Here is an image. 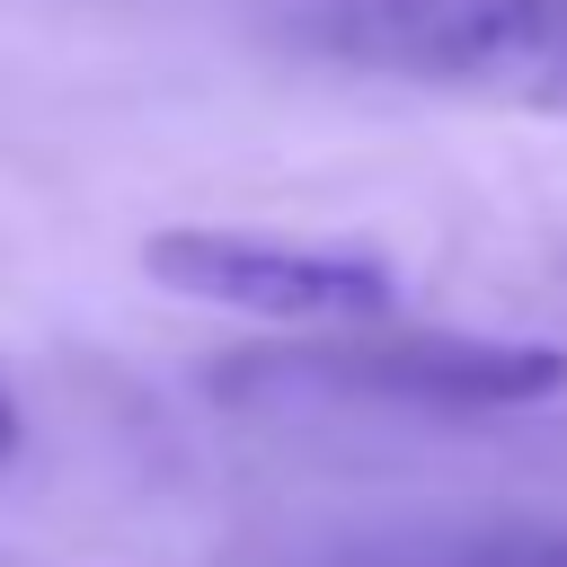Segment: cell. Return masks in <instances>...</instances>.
<instances>
[{
	"label": "cell",
	"instance_id": "6da1fadb",
	"mask_svg": "<svg viewBox=\"0 0 567 567\" xmlns=\"http://www.w3.org/2000/svg\"><path fill=\"white\" fill-rule=\"evenodd\" d=\"M284 35L399 89L567 115V0H292Z\"/></svg>",
	"mask_w": 567,
	"mask_h": 567
},
{
	"label": "cell",
	"instance_id": "7a4b0ae2",
	"mask_svg": "<svg viewBox=\"0 0 567 567\" xmlns=\"http://www.w3.org/2000/svg\"><path fill=\"white\" fill-rule=\"evenodd\" d=\"M142 275L177 301H213L266 328H372L399 310V266L354 239H275L177 221L142 239Z\"/></svg>",
	"mask_w": 567,
	"mask_h": 567
},
{
	"label": "cell",
	"instance_id": "3957f363",
	"mask_svg": "<svg viewBox=\"0 0 567 567\" xmlns=\"http://www.w3.org/2000/svg\"><path fill=\"white\" fill-rule=\"evenodd\" d=\"M275 381L328 390V399H381V408H425V416H505L540 408L567 390V346L549 337H461V328H354L275 354Z\"/></svg>",
	"mask_w": 567,
	"mask_h": 567
},
{
	"label": "cell",
	"instance_id": "277c9868",
	"mask_svg": "<svg viewBox=\"0 0 567 567\" xmlns=\"http://www.w3.org/2000/svg\"><path fill=\"white\" fill-rule=\"evenodd\" d=\"M18 434H27V416H18V390H9V381H0V461H9V452H18Z\"/></svg>",
	"mask_w": 567,
	"mask_h": 567
},
{
	"label": "cell",
	"instance_id": "5b68a950",
	"mask_svg": "<svg viewBox=\"0 0 567 567\" xmlns=\"http://www.w3.org/2000/svg\"><path fill=\"white\" fill-rule=\"evenodd\" d=\"M540 567H567V540H558V549H549V558H540Z\"/></svg>",
	"mask_w": 567,
	"mask_h": 567
}]
</instances>
